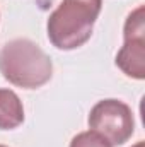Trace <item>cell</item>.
<instances>
[{"label":"cell","mask_w":145,"mask_h":147,"mask_svg":"<svg viewBox=\"0 0 145 147\" xmlns=\"http://www.w3.org/2000/svg\"><path fill=\"white\" fill-rule=\"evenodd\" d=\"M0 74L12 86L38 89L51 80L53 62L34 41L15 38L0 48Z\"/></svg>","instance_id":"obj_1"},{"label":"cell","mask_w":145,"mask_h":147,"mask_svg":"<svg viewBox=\"0 0 145 147\" xmlns=\"http://www.w3.org/2000/svg\"><path fill=\"white\" fill-rule=\"evenodd\" d=\"M101 9L103 0H62L46 22L50 43L63 51L84 46L92 36Z\"/></svg>","instance_id":"obj_2"},{"label":"cell","mask_w":145,"mask_h":147,"mask_svg":"<svg viewBox=\"0 0 145 147\" xmlns=\"http://www.w3.org/2000/svg\"><path fill=\"white\" fill-rule=\"evenodd\" d=\"M89 130L101 135L111 147L128 142L135 132V118L132 108L114 98L97 101L87 118Z\"/></svg>","instance_id":"obj_3"},{"label":"cell","mask_w":145,"mask_h":147,"mask_svg":"<svg viewBox=\"0 0 145 147\" xmlns=\"http://www.w3.org/2000/svg\"><path fill=\"white\" fill-rule=\"evenodd\" d=\"M116 67L126 77L145 79V7L132 10L123 26V46L116 53Z\"/></svg>","instance_id":"obj_4"},{"label":"cell","mask_w":145,"mask_h":147,"mask_svg":"<svg viewBox=\"0 0 145 147\" xmlns=\"http://www.w3.org/2000/svg\"><path fill=\"white\" fill-rule=\"evenodd\" d=\"M24 105L12 89L0 87V130H14L24 123Z\"/></svg>","instance_id":"obj_5"},{"label":"cell","mask_w":145,"mask_h":147,"mask_svg":"<svg viewBox=\"0 0 145 147\" xmlns=\"http://www.w3.org/2000/svg\"><path fill=\"white\" fill-rule=\"evenodd\" d=\"M68 147H111V146H109L101 135H97L96 132L87 130V132L77 134L72 140H70V146Z\"/></svg>","instance_id":"obj_6"},{"label":"cell","mask_w":145,"mask_h":147,"mask_svg":"<svg viewBox=\"0 0 145 147\" xmlns=\"http://www.w3.org/2000/svg\"><path fill=\"white\" fill-rule=\"evenodd\" d=\"M132 147H145V142H144V140H138L135 146H132Z\"/></svg>","instance_id":"obj_7"},{"label":"cell","mask_w":145,"mask_h":147,"mask_svg":"<svg viewBox=\"0 0 145 147\" xmlns=\"http://www.w3.org/2000/svg\"><path fill=\"white\" fill-rule=\"evenodd\" d=\"M0 147H9V146H2V144H0Z\"/></svg>","instance_id":"obj_8"}]
</instances>
